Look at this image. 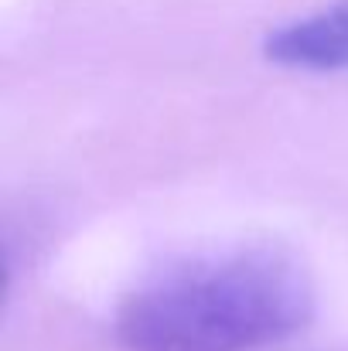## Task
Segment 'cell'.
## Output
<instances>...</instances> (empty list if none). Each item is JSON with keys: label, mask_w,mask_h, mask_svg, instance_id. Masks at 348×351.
Returning <instances> with one entry per match:
<instances>
[{"label": "cell", "mask_w": 348, "mask_h": 351, "mask_svg": "<svg viewBox=\"0 0 348 351\" xmlns=\"http://www.w3.org/2000/svg\"><path fill=\"white\" fill-rule=\"evenodd\" d=\"M314 317V276L270 239L195 249L137 280L113 317L126 351H259Z\"/></svg>", "instance_id": "6da1fadb"}, {"label": "cell", "mask_w": 348, "mask_h": 351, "mask_svg": "<svg viewBox=\"0 0 348 351\" xmlns=\"http://www.w3.org/2000/svg\"><path fill=\"white\" fill-rule=\"evenodd\" d=\"M263 55L273 65L301 72L348 69V0H332L308 17L273 27L263 41Z\"/></svg>", "instance_id": "7a4b0ae2"}]
</instances>
